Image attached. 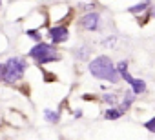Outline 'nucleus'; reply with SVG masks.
<instances>
[{"label":"nucleus","instance_id":"obj_1","mask_svg":"<svg viewBox=\"0 0 155 140\" xmlns=\"http://www.w3.org/2000/svg\"><path fill=\"white\" fill-rule=\"evenodd\" d=\"M88 69L93 78L97 80H104L110 84H119L120 75L117 73V64H113V60L108 55H99L93 60H90Z\"/></svg>","mask_w":155,"mask_h":140},{"label":"nucleus","instance_id":"obj_2","mask_svg":"<svg viewBox=\"0 0 155 140\" xmlns=\"http://www.w3.org/2000/svg\"><path fill=\"white\" fill-rule=\"evenodd\" d=\"M28 69V62L24 58H18V56H13L9 60L4 62V82H17L24 77Z\"/></svg>","mask_w":155,"mask_h":140},{"label":"nucleus","instance_id":"obj_3","mask_svg":"<svg viewBox=\"0 0 155 140\" xmlns=\"http://www.w3.org/2000/svg\"><path fill=\"white\" fill-rule=\"evenodd\" d=\"M29 56L37 62V64H49V62H57L60 60V55L57 53V49L46 42H38L31 51H29Z\"/></svg>","mask_w":155,"mask_h":140},{"label":"nucleus","instance_id":"obj_4","mask_svg":"<svg viewBox=\"0 0 155 140\" xmlns=\"http://www.w3.org/2000/svg\"><path fill=\"white\" fill-rule=\"evenodd\" d=\"M81 27L86 31H97L101 27V15L97 11H90L86 15H82L81 18Z\"/></svg>","mask_w":155,"mask_h":140},{"label":"nucleus","instance_id":"obj_5","mask_svg":"<svg viewBox=\"0 0 155 140\" xmlns=\"http://www.w3.org/2000/svg\"><path fill=\"white\" fill-rule=\"evenodd\" d=\"M48 35H49V38H51L53 44H62V42H66L69 38V31H68L66 26H55V27L49 29Z\"/></svg>","mask_w":155,"mask_h":140},{"label":"nucleus","instance_id":"obj_6","mask_svg":"<svg viewBox=\"0 0 155 140\" xmlns=\"http://www.w3.org/2000/svg\"><path fill=\"white\" fill-rule=\"evenodd\" d=\"M117 73L120 75V78L124 80V82H128V84H131L133 82V75L130 73V62L128 60H120V62H117Z\"/></svg>","mask_w":155,"mask_h":140},{"label":"nucleus","instance_id":"obj_7","mask_svg":"<svg viewBox=\"0 0 155 140\" xmlns=\"http://www.w3.org/2000/svg\"><path fill=\"white\" fill-rule=\"evenodd\" d=\"M151 0H142V2H139V4H135V6H130L128 8V13H131V15H135V17H139V15H142V13H146V11H150L151 9Z\"/></svg>","mask_w":155,"mask_h":140},{"label":"nucleus","instance_id":"obj_8","mask_svg":"<svg viewBox=\"0 0 155 140\" xmlns=\"http://www.w3.org/2000/svg\"><path fill=\"white\" fill-rule=\"evenodd\" d=\"M135 93L131 91V89H126V91H122V100H120V104H119V107L122 109V111H128L131 106H133V102H135Z\"/></svg>","mask_w":155,"mask_h":140},{"label":"nucleus","instance_id":"obj_9","mask_svg":"<svg viewBox=\"0 0 155 140\" xmlns=\"http://www.w3.org/2000/svg\"><path fill=\"white\" fill-rule=\"evenodd\" d=\"M120 100H122V95H120V93H113V91H110V93H102V102L108 104L110 107L119 106Z\"/></svg>","mask_w":155,"mask_h":140},{"label":"nucleus","instance_id":"obj_10","mask_svg":"<svg viewBox=\"0 0 155 140\" xmlns=\"http://www.w3.org/2000/svg\"><path fill=\"white\" fill-rule=\"evenodd\" d=\"M124 113H126V111H122L119 106H115V107H108V109L104 111V118H106V120H119V118L124 116Z\"/></svg>","mask_w":155,"mask_h":140},{"label":"nucleus","instance_id":"obj_11","mask_svg":"<svg viewBox=\"0 0 155 140\" xmlns=\"http://www.w3.org/2000/svg\"><path fill=\"white\" fill-rule=\"evenodd\" d=\"M130 89H131L135 95H142V93H146L148 84H146L142 78H133V82L130 84Z\"/></svg>","mask_w":155,"mask_h":140},{"label":"nucleus","instance_id":"obj_12","mask_svg":"<svg viewBox=\"0 0 155 140\" xmlns=\"http://www.w3.org/2000/svg\"><path fill=\"white\" fill-rule=\"evenodd\" d=\"M44 118H46V122H49V124H58V120H60V115H58L57 111L44 109Z\"/></svg>","mask_w":155,"mask_h":140},{"label":"nucleus","instance_id":"obj_13","mask_svg":"<svg viewBox=\"0 0 155 140\" xmlns=\"http://www.w3.org/2000/svg\"><path fill=\"white\" fill-rule=\"evenodd\" d=\"M90 53H91V49H88V47H79L75 51V56L79 58V60H86L88 56H90Z\"/></svg>","mask_w":155,"mask_h":140},{"label":"nucleus","instance_id":"obj_14","mask_svg":"<svg viewBox=\"0 0 155 140\" xmlns=\"http://www.w3.org/2000/svg\"><path fill=\"white\" fill-rule=\"evenodd\" d=\"M142 126H144V129H148L150 133H153V135H155V116H151L150 120H146Z\"/></svg>","mask_w":155,"mask_h":140},{"label":"nucleus","instance_id":"obj_15","mask_svg":"<svg viewBox=\"0 0 155 140\" xmlns=\"http://www.w3.org/2000/svg\"><path fill=\"white\" fill-rule=\"evenodd\" d=\"M28 37L33 38V40H37V42H40V38H42L40 31H37V29H29V31H28Z\"/></svg>","mask_w":155,"mask_h":140},{"label":"nucleus","instance_id":"obj_16","mask_svg":"<svg viewBox=\"0 0 155 140\" xmlns=\"http://www.w3.org/2000/svg\"><path fill=\"white\" fill-rule=\"evenodd\" d=\"M0 80H4V64H0Z\"/></svg>","mask_w":155,"mask_h":140},{"label":"nucleus","instance_id":"obj_17","mask_svg":"<svg viewBox=\"0 0 155 140\" xmlns=\"http://www.w3.org/2000/svg\"><path fill=\"white\" fill-rule=\"evenodd\" d=\"M0 6H2V0H0Z\"/></svg>","mask_w":155,"mask_h":140}]
</instances>
